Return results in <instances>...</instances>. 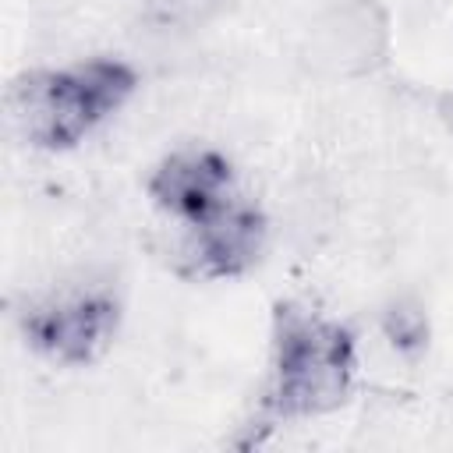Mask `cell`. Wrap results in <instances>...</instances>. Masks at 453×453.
Listing matches in <instances>:
<instances>
[{
	"instance_id": "3957f363",
	"label": "cell",
	"mask_w": 453,
	"mask_h": 453,
	"mask_svg": "<svg viewBox=\"0 0 453 453\" xmlns=\"http://www.w3.org/2000/svg\"><path fill=\"white\" fill-rule=\"evenodd\" d=\"M120 326V301L110 287H64L35 297L21 311L25 340L57 365L85 368L99 361Z\"/></svg>"
},
{
	"instance_id": "6da1fadb",
	"label": "cell",
	"mask_w": 453,
	"mask_h": 453,
	"mask_svg": "<svg viewBox=\"0 0 453 453\" xmlns=\"http://www.w3.org/2000/svg\"><path fill=\"white\" fill-rule=\"evenodd\" d=\"M354 379V333L301 301H280L269 326V379L258 400V425L251 428L333 414L350 400Z\"/></svg>"
},
{
	"instance_id": "8992f818",
	"label": "cell",
	"mask_w": 453,
	"mask_h": 453,
	"mask_svg": "<svg viewBox=\"0 0 453 453\" xmlns=\"http://www.w3.org/2000/svg\"><path fill=\"white\" fill-rule=\"evenodd\" d=\"M386 333H389V340L396 343V347H421L425 343V319H421V311H407V308H396V311H389V319H386Z\"/></svg>"
},
{
	"instance_id": "7a4b0ae2",
	"label": "cell",
	"mask_w": 453,
	"mask_h": 453,
	"mask_svg": "<svg viewBox=\"0 0 453 453\" xmlns=\"http://www.w3.org/2000/svg\"><path fill=\"white\" fill-rule=\"evenodd\" d=\"M138 88V71L117 57L32 71L11 88V117L28 145L64 152L85 142Z\"/></svg>"
},
{
	"instance_id": "5b68a950",
	"label": "cell",
	"mask_w": 453,
	"mask_h": 453,
	"mask_svg": "<svg viewBox=\"0 0 453 453\" xmlns=\"http://www.w3.org/2000/svg\"><path fill=\"white\" fill-rule=\"evenodd\" d=\"M149 198L166 216L188 223L205 219L234 198V166L223 152L191 145L163 156L149 173Z\"/></svg>"
},
{
	"instance_id": "277c9868",
	"label": "cell",
	"mask_w": 453,
	"mask_h": 453,
	"mask_svg": "<svg viewBox=\"0 0 453 453\" xmlns=\"http://www.w3.org/2000/svg\"><path fill=\"white\" fill-rule=\"evenodd\" d=\"M265 248V216L244 198H230L198 223H188L173 269L184 280H234L244 276Z\"/></svg>"
}]
</instances>
